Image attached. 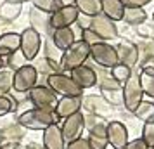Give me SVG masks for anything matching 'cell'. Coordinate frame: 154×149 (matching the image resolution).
Masks as SVG:
<instances>
[{
    "instance_id": "7c38bea8",
    "label": "cell",
    "mask_w": 154,
    "mask_h": 149,
    "mask_svg": "<svg viewBox=\"0 0 154 149\" xmlns=\"http://www.w3.org/2000/svg\"><path fill=\"white\" fill-rule=\"evenodd\" d=\"M78 9L75 5H63L50 16V28L52 29H61V28H71V24L78 21Z\"/></svg>"
},
{
    "instance_id": "277c9868",
    "label": "cell",
    "mask_w": 154,
    "mask_h": 149,
    "mask_svg": "<svg viewBox=\"0 0 154 149\" xmlns=\"http://www.w3.org/2000/svg\"><path fill=\"white\" fill-rule=\"evenodd\" d=\"M142 101H144V92L140 87V76L139 73H132L130 78L123 83V106L126 111L133 113Z\"/></svg>"
},
{
    "instance_id": "2e32d148",
    "label": "cell",
    "mask_w": 154,
    "mask_h": 149,
    "mask_svg": "<svg viewBox=\"0 0 154 149\" xmlns=\"http://www.w3.org/2000/svg\"><path fill=\"white\" fill-rule=\"evenodd\" d=\"M71 80L76 83L82 90L85 92V88H92V87L97 83V73L92 70L90 66H80V68H76V70L71 71Z\"/></svg>"
},
{
    "instance_id": "7bdbcfd3",
    "label": "cell",
    "mask_w": 154,
    "mask_h": 149,
    "mask_svg": "<svg viewBox=\"0 0 154 149\" xmlns=\"http://www.w3.org/2000/svg\"><path fill=\"white\" fill-rule=\"evenodd\" d=\"M142 68H147V70H152L154 71V56L147 57L146 61H144V66Z\"/></svg>"
},
{
    "instance_id": "e575fe53",
    "label": "cell",
    "mask_w": 154,
    "mask_h": 149,
    "mask_svg": "<svg viewBox=\"0 0 154 149\" xmlns=\"http://www.w3.org/2000/svg\"><path fill=\"white\" fill-rule=\"evenodd\" d=\"M140 139L144 141V144H146L149 149L154 147V121H147V123H144Z\"/></svg>"
},
{
    "instance_id": "d590c367",
    "label": "cell",
    "mask_w": 154,
    "mask_h": 149,
    "mask_svg": "<svg viewBox=\"0 0 154 149\" xmlns=\"http://www.w3.org/2000/svg\"><path fill=\"white\" fill-rule=\"evenodd\" d=\"M82 42H85L88 47H92V45H97V43H100L102 40L99 38L94 31H92L90 28H85V29H82V38H80Z\"/></svg>"
},
{
    "instance_id": "6da1fadb",
    "label": "cell",
    "mask_w": 154,
    "mask_h": 149,
    "mask_svg": "<svg viewBox=\"0 0 154 149\" xmlns=\"http://www.w3.org/2000/svg\"><path fill=\"white\" fill-rule=\"evenodd\" d=\"M16 121L26 130H42L43 132L45 128L54 125L57 121V118L54 116V113H47V111H42V109L31 107V109L19 114Z\"/></svg>"
},
{
    "instance_id": "d4e9b609",
    "label": "cell",
    "mask_w": 154,
    "mask_h": 149,
    "mask_svg": "<svg viewBox=\"0 0 154 149\" xmlns=\"http://www.w3.org/2000/svg\"><path fill=\"white\" fill-rule=\"evenodd\" d=\"M75 7L78 9L80 14H83L85 17H90V19L102 14L100 0H75Z\"/></svg>"
},
{
    "instance_id": "ba28073f",
    "label": "cell",
    "mask_w": 154,
    "mask_h": 149,
    "mask_svg": "<svg viewBox=\"0 0 154 149\" xmlns=\"http://www.w3.org/2000/svg\"><path fill=\"white\" fill-rule=\"evenodd\" d=\"M21 35V47H19V50L23 52V56L29 61H33V59H36V56L40 54V49H42V36H40V33H36L33 28H26L23 29V33H19Z\"/></svg>"
},
{
    "instance_id": "44dd1931",
    "label": "cell",
    "mask_w": 154,
    "mask_h": 149,
    "mask_svg": "<svg viewBox=\"0 0 154 149\" xmlns=\"http://www.w3.org/2000/svg\"><path fill=\"white\" fill-rule=\"evenodd\" d=\"M100 7H102V16L109 17L111 21H123L125 5L121 4V0H100Z\"/></svg>"
},
{
    "instance_id": "52a82bcc",
    "label": "cell",
    "mask_w": 154,
    "mask_h": 149,
    "mask_svg": "<svg viewBox=\"0 0 154 149\" xmlns=\"http://www.w3.org/2000/svg\"><path fill=\"white\" fill-rule=\"evenodd\" d=\"M90 57L95 64H99L100 68L104 70H111L116 64H119L118 61V54H116V49L109 45L106 42H100L97 45H92L90 47Z\"/></svg>"
},
{
    "instance_id": "7402d4cb",
    "label": "cell",
    "mask_w": 154,
    "mask_h": 149,
    "mask_svg": "<svg viewBox=\"0 0 154 149\" xmlns=\"http://www.w3.org/2000/svg\"><path fill=\"white\" fill-rule=\"evenodd\" d=\"M52 40L56 43V47L59 50H68L73 45V43L76 42V38H75V31L71 28H61V29H54L52 31Z\"/></svg>"
},
{
    "instance_id": "60d3db41",
    "label": "cell",
    "mask_w": 154,
    "mask_h": 149,
    "mask_svg": "<svg viewBox=\"0 0 154 149\" xmlns=\"http://www.w3.org/2000/svg\"><path fill=\"white\" fill-rule=\"evenodd\" d=\"M137 31L142 38H154V26H151V24L142 23L140 26H137Z\"/></svg>"
},
{
    "instance_id": "8d00e7d4",
    "label": "cell",
    "mask_w": 154,
    "mask_h": 149,
    "mask_svg": "<svg viewBox=\"0 0 154 149\" xmlns=\"http://www.w3.org/2000/svg\"><path fill=\"white\" fill-rule=\"evenodd\" d=\"M9 113H12V99L11 95H4L0 97V116H5Z\"/></svg>"
},
{
    "instance_id": "5b68a950",
    "label": "cell",
    "mask_w": 154,
    "mask_h": 149,
    "mask_svg": "<svg viewBox=\"0 0 154 149\" xmlns=\"http://www.w3.org/2000/svg\"><path fill=\"white\" fill-rule=\"evenodd\" d=\"M28 101L36 109H42V111H47V113H54L59 99L47 85H36L28 92Z\"/></svg>"
},
{
    "instance_id": "4fadbf2b",
    "label": "cell",
    "mask_w": 154,
    "mask_h": 149,
    "mask_svg": "<svg viewBox=\"0 0 154 149\" xmlns=\"http://www.w3.org/2000/svg\"><path fill=\"white\" fill-rule=\"evenodd\" d=\"M106 134H107V144L112 149H123L128 144V130L121 121H109L106 125Z\"/></svg>"
},
{
    "instance_id": "bcb514c9",
    "label": "cell",
    "mask_w": 154,
    "mask_h": 149,
    "mask_svg": "<svg viewBox=\"0 0 154 149\" xmlns=\"http://www.w3.org/2000/svg\"><path fill=\"white\" fill-rule=\"evenodd\" d=\"M5 68V61H4V57H0V71Z\"/></svg>"
},
{
    "instance_id": "ee69618b",
    "label": "cell",
    "mask_w": 154,
    "mask_h": 149,
    "mask_svg": "<svg viewBox=\"0 0 154 149\" xmlns=\"http://www.w3.org/2000/svg\"><path fill=\"white\" fill-rule=\"evenodd\" d=\"M26 149H43V146L36 144V142H29V144H26Z\"/></svg>"
},
{
    "instance_id": "e0dca14e",
    "label": "cell",
    "mask_w": 154,
    "mask_h": 149,
    "mask_svg": "<svg viewBox=\"0 0 154 149\" xmlns=\"http://www.w3.org/2000/svg\"><path fill=\"white\" fill-rule=\"evenodd\" d=\"M43 149H66V141L63 137L61 127L54 123L49 128L43 130V142H42Z\"/></svg>"
},
{
    "instance_id": "8992f818",
    "label": "cell",
    "mask_w": 154,
    "mask_h": 149,
    "mask_svg": "<svg viewBox=\"0 0 154 149\" xmlns=\"http://www.w3.org/2000/svg\"><path fill=\"white\" fill-rule=\"evenodd\" d=\"M36 82H38V73H36L35 66L26 64V66L19 68L17 71H14V76H12V90L17 94H26L33 87H36Z\"/></svg>"
},
{
    "instance_id": "4dcf8cb0",
    "label": "cell",
    "mask_w": 154,
    "mask_h": 149,
    "mask_svg": "<svg viewBox=\"0 0 154 149\" xmlns=\"http://www.w3.org/2000/svg\"><path fill=\"white\" fill-rule=\"evenodd\" d=\"M33 7L42 11L43 14L52 16L56 11L63 7V4H61V0H33Z\"/></svg>"
},
{
    "instance_id": "9a60e30c",
    "label": "cell",
    "mask_w": 154,
    "mask_h": 149,
    "mask_svg": "<svg viewBox=\"0 0 154 149\" xmlns=\"http://www.w3.org/2000/svg\"><path fill=\"white\" fill-rule=\"evenodd\" d=\"M82 101H83V97H61L54 109V116L57 120L69 118L71 114L82 111Z\"/></svg>"
},
{
    "instance_id": "1f68e13d",
    "label": "cell",
    "mask_w": 154,
    "mask_h": 149,
    "mask_svg": "<svg viewBox=\"0 0 154 149\" xmlns=\"http://www.w3.org/2000/svg\"><path fill=\"white\" fill-rule=\"evenodd\" d=\"M12 76H14V71L4 68L0 71V97L7 95L9 90H12Z\"/></svg>"
},
{
    "instance_id": "7dc6e473",
    "label": "cell",
    "mask_w": 154,
    "mask_h": 149,
    "mask_svg": "<svg viewBox=\"0 0 154 149\" xmlns=\"http://www.w3.org/2000/svg\"><path fill=\"white\" fill-rule=\"evenodd\" d=\"M12 2H17V4H24V2H29V0H12ZM33 2V0H31Z\"/></svg>"
},
{
    "instance_id": "f546056e",
    "label": "cell",
    "mask_w": 154,
    "mask_h": 149,
    "mask_svg": "<svg viewBox=\"0 0 154 149\" xmlns=\"http://www.w3.org/2000/svg\"><path fill=\"white\" fill-rule=\"evenodd\" d=\"M133 114L140 121H144V123L154 121V102H151V101H142L139 104V107L133 111Z\"/></svg>"
},
{
    "instance_id": "4316f807",
    "label": "cell",
    "mask_w": 154,
    "mask_h": 149,
    "mask_svg": "<svg viewBox=\"0 0 154 149\" xmlns=\"http://www.w3.org/2000/svg\"><path fill=\"white\" fill-rule=\"evenodd\" d=\"M139 76H140V87H142L144 95H149L151 99H154V71L142 68Z\"/></svg>"
},
{
    "instance_id": "7a4b0ae2",
    "label": "cell",
    "mask_w": 154,
    "mask_h": 149,
    "mask_svg": "<svg viewBox=\"0 0 154 149\" xmlns=\"http://www.w3.org/2000/svg\"><path fill=\"white\" fill-rule=\"evenodd\" d=\"M47 87L61 97H83V90L71 80L69 75H64V73L50 75L47 78Z\"/></svg>"
},
{
    "instance_id": "603a6c76",
    "label": "cell",
    "mask_w": 154,
    "mask_h": 149,
    "mask_svg": "<svg viewBox=\"0 0 154 149\" xmlns=\"http://www.w3.org/2000/svg\"><path fill=\"white\" fill-rule=\"evenodd\" d=\"M82 106H85L87 114H97V116H104L106 111L109 109V104H106V101L100 95H90L82 101Z\"/></svg>"
},
{
    "instance_id": "30bf717a",
    "label": "cell",
    "mask_w": 154,
    "mask_h": 149,
    "mask_svg": "<svg viewBox=\"0 0 154 149\" xmlns=\"http://www.w3.org/2000/svg\"><path fill=\"white\" fill-rule=\"evenodd\" d=\"M83 128H85V114L82 111L71 114L69 118L63 120V125H61V132H63V137L66 144L76 141L82 137L83 134Z\"/></svg>"
},
{
    "instance_id": "681fc988",
    "label": "cell",
    "mask_w": 154,
    "mask_h": 149,
    "mask_svg": "<svg viewBox=\"0 0 154 149\" xmlns=\"http://www.w3.org/2000/svg\"><path fill=\"white\" fill-rule=\"evenodd\" d=\"M152 149H154V147H152Z\"/></svg>"
},
{
    "instance_id": "836d02e7",
    "label": "cell",
    "mask_w": 154,
    "mask_h": 149,
    "mask_svg": "<svg viewBox=\"0 0 154 149\" xmlns=\"http://www.w3.org/2000/svg\"><path fill=\"white\" fill-rule=\"evenodd\" d=\"M26 64H29V63H28V59L23 56L21 50H17V52H14L12 56H9V57H7V64H5V66H9V70L17 71L19 68L26 66Z\"/></svg>"
},
{
    "instance_id": "ffe728a7",
    "label": "cell",
    "mask_w": 154,
    "mask_h": 149,
    "mask_svg": "<svg viewBox=\"0 0 154 149\" xmlns=\"http://www.w3.org/2000/svg\"><path fill=\"white\" fill-rule=\"evenodd\" d=\"M106 125L107 123H100L95 125L88 130V137L87 141L90 144L92 149H107V134H106Z\"/></svg>"
},
{
    "instance_id": "f35d334b",
    "label": "cell",
    "mask_w": 154,
    "mask_h": 149,
    "mask_svg": "<svg viewBox=\"0 0 154 149\" xmlns=\"http://www.w3.org/2000/svg\"><path fill=\"white\" fill-rule=\"evenodd\" d=\"M152 0H121V4L125 5V9H142L144 5L151 4Z\"/></svg>"
},
{
    "instance_id": "3957f363",
    "label": "cell",
    "mask_w": 154,
    "mask_h": 149,
    "mask_svg": "<svg viewBox=\"0 0 154 149\" xmlns=\"http://www.w3.org/2000/svg\"><path fill=\"white\" fill-rule=\"evenodd\" d=\"M88 57H90V47L85 42H82V40H76L69 49L63 52L61 64H63L64 70L73 71L76 68H80V66H83Z\"/></svg>"
},
{
    "instance_id": "ab89813d",
    "label": "cell",
    "mask_w": 154,
    "mask_h": 149,
    "mask_svg": "<svg viewBox=\"0 0 154 149\" xmlns=\"http://www.w3.org/2000/svg\"><path fill=\"white\" fill-rule=\"evenodd\" d=\"M66 149H92L88 141L85 139V137H80L76 141L69 142V144H66Z\"/></svg>"
},
{
    "instance_id": "484cf974",
    "label": "cell",
    "mask_w": 154,
    "mask_h": 149,
    "mask_svg": "<svg viewBox=\"0 0 154 149\" xmlns=\"http://www.w3.org/2000/svg\"><path fill=\"white\" fill-rule=\"evenodd\" d=\"M24 130L26 128H23L17 121L14 123H11V125H5V127L0 130V139H5V141H16L19 142L24 137Z\"/></svg>"
},
{
    "instance_id": "f1b7e54d",
    "label": "cell",
    "mask_w": 154,
    "mask_h": 149,
    "mask_svg": "<svg viewBox=\"0 0 154 149\" xmlns=\"http://www.w3.org/2000/svg\"><path fill=\"white\" fill-rule=\"evenodd\" d=\"M43 57L49 59V61H54V63L61 64V59H63V50H59L56 47V43L52 40V36H47L45 42H43Z\"/></svg>"
},
{
    "instance_id": "9c48e42d",
    "label": "cell",
    "mask_w": 154,
    "mask_h": 149,
    "mask_svg": "<svg viewBox=\"0 0 154 149\" xmlns=\"http://www.w3.org/2000/svg\"><path fill=\"white\" fill-rule=\"evenodd\" d=\"M100 97L106 101V104L112 107H118L123 104V85L112 80L111 76H106L100 80Z\"/></svg>"
},
{
    "instance_id": "f6af8a7d",
    "label": "cell",
    "mask_w": 154,
    "mask_h": 149,
    "mask_svg": "<svg viewBox=\"0 0 154 149\" xmlns=\"http://www.w3.org/2000/svg\"><path fill=\"white\" fill-rule=\"evenodd\" d=\"M63 5H75V0H61Z\"/></svg>"
},
{
    "instance_id": "ac0fdd59",
    "label": "cell",
    "mask_w": 154,
    "mask_h": 149,
    "mask_svg": "<svg viewBox=\"0 0 154 149\" xmlns=\"http://www.w3.org/2000/svg\"><path fill=\"white\" fill-rule=\"evenodd\" d=\"M29 23H31V26L29 28H33L36 33H40L42 35H47V36H52V31L54 29L50 28V16L43 14L42 11H38V9H31V12H29Z\"/></svg>"
},
{
    "instance_id": "cb8c5ba5",
    "label": "cell",
    "mask_w": 154,
    "mask_h": 149,
    "mask_svg": "<svg viewBox=\"0 0 154 149\" xmlns=\"http://www.w3.org/2000/svg\"><path fill=\"white\" fill-rule=\"evenodd\" d=\"M21 11H23V4H17V2H12V0H5L0 5V21L4 23L16 21L21 16Z\"/></svg>"
},
{
    "instance_id": "74e56055",
    "label": "cell",
    "mask_w": 154,
    "mask_h": 149,
    "mask_svg": "<svg viewBox=\"0 0 154 149\" xmlns=\"http://www.w3.org/2000/svg\"><path fill=\"white\" fill-rule=\"evenodd\" d=\"M100 123H104V118H102V116H97V114H85V128L90 130L92 127L100 125Z\"/></svg>"
},
{
    "instance_id": "d6a6232c",
    "label": "cell",
    "mask_w": 154,
    "mask_h": 149,
    "mask_svg": "<svg viewBox=\"0 0 154 149\" xmlns=\"http://www.w3.org/2000/svg\"><path fill=\"white\" fill-rule=\"evenodd\" d=\"M130 75H132V70L126 68V66H123V64H116L114 68H111V78L119 82L121 85L130 78Z\"/></svg>"
},
{
    "instance_id": "8fae6325",
    "label": "cell",
    "mask_w": 154,
    "mask_h": 149,
    "mask_svg": "<svg viewBox=\"0 0 154 149\" xmlns=\"http://www.w3.org/2000/svg\"><path fill=\"white\" fill-rule=\"evenodd\" d=\"M90 29L95 33V35L102 40V42H107V40H112L118 36V28H116V23L111 21L109 17L99 14L95 17L90 19Z\"/></svg>"
},
{
    "instance_id": "b9f144b4",
    "label": "cell",
    "mask_w": 154,
    "mask_h": 149,
    "mask_svg": "<svg viewBox=\"0 0 154 149\" xmlns=\"http://www.w3.org/2000/svg\"><path fill=\"white\" fill-rule=\"evenodd\" d=\"M123 149H149V147H147L146 144H144V141L139 137V139H133V141H130Z\"/></svg>"
},
{
    "instance_id": "5bb4252c",
    "label": "cell",
    "mask_w": 154,
    "mask_h": 149,
    "mask_svg": "<svg viewBox=\"0 0 154 149\" xmlns=\"http://www.w3.org/2000/svg\"><path fill=\"white\" fill-rule=\"evenodd\" d=\"M114 49H116V54H118L119 64H123V66L130 68V70H132L133 66H137L140 56H139V47L133 42H130V40H121Z\"/></svg>"
},
{
    "instance_id": "d6986e66",
    "label": "cell",
    "mask_w": 154,
    "mask_h": 149,
    "mask_svg": "<svg viewBox=\"0 0 154 149\" xmlns=\"http://www.w3.org/2000/svg\"><path fill=\"white\" fill-rule=\"evenodd\" d=\"M21 47V35L19 33H2L0 35V57H9L17 52Z\"/></svg>"
},
{
    "instance_id": "c3c4849f",
    "label": "cell",
    "mask_w": 154,
    "mask_h": 149,
    "mask_svg": "<svg viewBox=\"0 0 154 149\" xmlns=\"http://www.w3.org/2000/svg\"><path fill=\"white\" fill-rule=\"evenodd\" d=\"M152 21H154V14H152Z\"/></svg>"
},
{
    "instance_id": "83f0119b",
    "label": "cell",
    "mask_w": 154,
    "mask_h": 149,
    "mask_svg": "<svg viewBox=\"0 0 154 149\" xmlns=\"http://www.w3.org/2000/svg\"><path fill=\"white\" fill-rule=\"evenodd\" d=\"M147 14L144 9H125V14H123V21L130 26H140L142 23H146Z\"/></svg>"
}]
</instances>
